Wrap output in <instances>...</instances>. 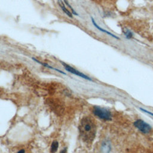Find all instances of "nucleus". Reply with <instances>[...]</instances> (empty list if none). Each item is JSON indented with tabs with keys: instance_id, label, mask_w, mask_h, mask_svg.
I'll use <instances>...</instances> for the list:
<instances>
[{
	"instance_id": "1",
	"label": "nucleus",
	"mask_w": 153,
	"mask_h": 153,
	"mask_svg": "<svg viewBox=\"0 0 153 153\" xmlns=\"http://www.w3.org/2000/svg\"><path fill=\"white\" fill-rule=\"evenodd\" d=\"M79 131L84 142L91 143L96 133V126L93 120L88 117H84L79 125Z\"/></svg>"
},
{
	"instance_id": "2",
	"label": "nucleus",
	"mask_w": 153,
	"mask_h": 153,
	"mask_svg": "<svg viewBox=\"0 0 153 153\" xmlns=\"http://www.w3.org/2000/svg\"><path fill=\"white\" fill-rule=\"evenodd\" d=\"M93 112L94 115L103 120H111L112 118L111 112L105 108L94 106L93 108Z\"/></svg>"
},
{
	"instance_id": "3",
	"label": "nucleus",
	"mask_w": 153,
	"mask_h": 153,
	"mask_svg": "<svg viewBox=\"0 0 153 153\" xmlns=\"http://www.w3.org/2000/svg\"><path fill=\"white\" fill-rule=\"evenodd\" d=\"M134 125L141 132H142L143 133H145V134H148V133H150V131H151V129H152L151 127L150 126L149 124H148V123H145L144 121H143L142 120H140V119L137 120L134 123Z\"/></svg>"
},
{
	"instance_id": "4",
	"label": "nucleus",
	"mask_w": 153,
	"mask_h": 153,
	"mask_svg": "<svg viewBox=\"0 0 153 153\" xmlns=\"http://www.w3.org/2000/svg\"><path fill=\"white\" fill-rule=\"evenodd\" d=\"M61 63L62 64V65L64 66L65 69L67 71H68V72H71V73H72V74H74V75H77V76H79V77H81V78H84V79H87V80L92 81L91 78H90L89 76H88L87 75H85L84 74H83V73L79 72V71H78V70L74 69V68H72V66H71L67 65L66 63H64V62H61Z\"/></svg>"
},
{
	"instance_id": "5",
	"label": "nucleus",
	"mask_w": 153,
	"mask_h": 153,
	"mask_svg": "<svg viewBox=\"0 0 153 153\" xmlns=\"http://www.w3.org/2000/svg\"><path fill=\"white\" fill-rule=\"evenodd\" d=\"M58 4H59V7H60L61 8V9L62 10V11H63L68 16H69V17H71V18H73L72 13L69 10H68V9L65 7L64 2H63L62 0H58Z\"/></svg>"
},
{
	"instance_id": "6",
	"label": "nucleus",
	"mask_w": 153,
	"mask_h": 153,
	"mask_svg": "<svg viewBox=\"0 0 153 153\" xmlns=\"http://www.w3.org/2000/svg\"><path fill=\"white\" fill-rule=\"evenodd\" d=\"M32 59L33 60H34L35 62H37V63H39V64H41V65H42V66H45V67L48 68H50V69H53V70H54V71H57V72H60V73H61V74H63V75H66V74L65 72L62 71L61 70H59V69H57V68H53V67H52L51 66H50L49 65H48V64H47V63H44V62H41L38 60L37 59H35L34 57H32Z\"/></svg>"
},
{
	"instance_id": "7",
	"label": "nucleus",
	"mask_w": 153,
	"mask_h": 153,
	"mask_svg": "<svg viewBox=\"0 0 153 153\" xmlns=\"http://www.w3.org/2000/svg\"><path fill=\"white\" fill-rule=\"evenodd\" d=\"M101 150L102 153H109V152L111 150V146L109 142L105 141L102 143V146H101Z\"/></svg>"
},
{
	"instance_id": "8",
	"label": "nucleus",
	"mask_w": 153,
	"mask_h": 153,
	"mask_svg": "<svg viewBox=\"0 0 153 153\" xmlns=\"http://www.w3.org/2000/svg\"><path fill=\"white\" fill-rule=\"evenodd\" d=\"M91 19L92 23H93V24L94 25V26L97 29H98L99 30H100V31H102V32H105V33H106L107 34H108V35H109L112 36V37H114V38H117V39H118V38L117 36H115V35H113V34H112V33H111V32H108V31H107V30H105V29H102V27H100V26H99L97 25V23L95 22V21H94V19H93V17H91Z\"/></svg>"
},
{
	"instance_id": "9",
	"label": "nucleus",
	"mask_w": 153,
	"mask_h": 153,
	"mask_svg": "<svg viewBox=\"0 0 153 153\" xmlns=\"http://www.w3.org/2000/svg\"><path fill=\"white\" fill-rule=\"evenodd\" d=\"M59 148V143L56 140H54L51 145V147H50V151L51 153H55Z\"/></svg>"
},
{
	"instance_id": "10",
	"label": "nucleus",
	"mask_w": 153,
	"mask_h": 153,
	"mask_svg": "<svg viewBox=\"0 0 153 153\" xmlns=\"http://www.w3.org/2000/svg\"><path fill=\"white\" fill-rule=\"evenodd\" d=\"M63 1H64V2H65V4L67 5L68 7L71 9V13H72V14H74V15H75V16H78V13H77L75 11V10L72 8V7L69 4V3L68 2V1L67 0H63Z\"/></svg>"
},
{
	"instance_id": "11",
	"label": "nucleus",
	"mask_w": 153,
	"mask_h": 153,
	"mask_svg": "<svg viewBox=\"0 0 153 153\" xmlns=\"http://www.w3.org/2000/svg\"><path fill=\"white\" fill-rule=\"evenodd\" d=\"M124 34L126 35V37H127V38H131L132 37V33H131L130 32H129L128 30L126 31V32L124 33Z\"/></svg>"
},
{
	"instance_id": "12",
	"label": "nucleus",
	"mask_w": 153,
	"mask_h": 153,
	"mask_svg": "<svg viewBox=\"0 0 153 153\" xmlns=\"http://www.w3.org/2000/svg\"><path fill=\"white\" fill-rule=\"evenodd\" d=\"M140 109L142 111H143V112H146V113H147V114H149V115L153 116V113H152V112H149V111H146V110L145 109H142V108H140Z\"/></svg>"
},
{
	"instance_id": "13",
	"label": "nucleus",
	"mask_w": 153,
	"mask_h": 153,
	"mask_svg": "<svg viewBox=\"0 0 153 153\" xmlns=\"http://www.w3.org/2000/svg\"><path fill=\"white\" fill-rule=\"evenodd\" d=\"M17 153H25V150L24 149H22L19 150Z\"/></svg>"
},
{
	"instance_id": "14",
	"label": "nucleus",
	"mask_w": 153,
	"mask_h": 153,
	"mask_svg": "<svg viewBox=\"0 0 153 153\" xmlns=\"http://www.w3.org/2000/svg\"><path fill=\"white\" fill-rule=\"evenodd\" d=\"M60 153H66V148H63V149H62L60 152Z\"/></svg>"
}]
</instances>
